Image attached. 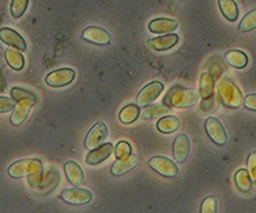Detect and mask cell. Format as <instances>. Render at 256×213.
Instances as JSON below:
<instances>
[{
    "label": "cell",
    "mask_w": 256,
    "mask_h": 213,
    "mask_svg": "<svg viewBox=\"0 0 256 213\" xmlns=\"http://www.w3.org/2000/svg\"><path fill=\"white\" fill-rule=\"evenodd\" d=\"M35 104L36 102L30 100L20 101L12 114V118H10L12 124H14V126H20V124H24L25 120H26V118H28V115H30V108H32V106H35Z\"/></svg>",
    "instance_id": "cell-16"
},
{
    "label": "cell",
    "mask_w": 256,
    "mask_h": 213,
    "mask_svg": "<svg viewBox=\"0 0 256 213\" xmlns=\"http://www.w3.org/2000/svg\"><path fill=\"white\" fill-rule=\"evenodd\" d=\"M245 108H248L250 111H256V93L248 94L244 98Z\"/></svg>",
    "instance_id": "cell-33"
},
{
    "label": "cell",
    "mask_w": 256,
    "mask_h": 213,
    "mask_svg": "<svg viewBox=\"0 0 256 213\" xmlns=\"http://www.w3.org/2000/svg\"><path fill=\"white\" fill-rule=\"evenodd\" d=\"M218 206H219V201L216 196H206L201 204V213H218Z\"/></svg>",
    "instance_id": "cell-29"
},
{
    "label": "cell",
    "mask_w": 256,
    "mask_h": 213,
    "mask_svg": "<svg viewBox=\"0 0 256 213\" xmlns=\"http://www.w3.org/2000/svg\"><path fill=\"white\" fill-rule=\"evenodd\" d=\"M226 61L234 68H245L248 64V57L241 50H230L224 56Z\"/></svg>",
    "instance_id": "cell-21"
},
{
    "label": "cell",
    "mask_w": 256,
    "mask_h": 213,
    "mask_svg": "<svg viewBox=\"0 0 256 213\" xmlns=\"http://www.w3.org/2000/svg\"><path fill=\"white\" fill-rule=\"evenodd\" d=\"M201 98L200 93L196 89H186L180 86H174L168 92L166 97L164 98V104L176 108H190L198 104Z\"/></svg>",
    "instance_id": "cell-2"
},
{
    "label": "cell",
    "mask_w": 256,
    "mask_h": 213,
    "mask_svg": "<svg viewBox=\"0 0 256 213\" xmlns=\"http://www.w3.org/2000/svg\"><path fill=\"white\" fill-rule=\"evenodd\" d=\"M75 79V71L71 68H61L50 72L46 76V83L50 88H64Z\"/></svg>",
    "instance_id": "cell-8"
},
{
    "label": "cell",
    "mask_w": 256,
    "mask_h": 213,
    "mask_svg": "<svg viewBox=\"0 0 256 213\" xmlns=\"http://www.w3.org/2000/svg\"><path fill=\"white\" fill-rule=\"evenodd\" d=\"M114 152V146L111 142H106L102 147L96 148L93 151H90L86 156V164L88 165H98L107 160L110 155Z\"/></svg>",
    "instance_id": "cell-15"
},
{
    "label": "cell",
    "mask_w": 256,
    "mask_h": 213,
    "mask_svg": "<svg viewBox=\"0 0 256 213\" xmlns=\"http://www.w3.org/2000/svg\"><path fill=\"white\" fill-rule=\"evenodd\" d=\"M14 108H16V102H14L12 98L0 96V114L8 112V111H14Z\"/></svg>",
    "instance_id": "cell-32"
},
{
    "label": "cell",
    "mask_w": 256,
    "mask_h": 213,
    "mask_svg": "<svg viewBox=\"0 0 256 213\" xmlns=\"http://www.w3.org/2000/svg\"><path fill=\"white\" fill-rule=\"evenodd\" d=\"M205 129H206L208 136L210 137V140H212L214 144H218V146H224L227 142V132L219 119L214 118V116H210V118L206 119V122H205Z\"/></svg>",
    "instance_id": "cell-7"
},
{
    "label": "cell",
    "mask_w": 256,
    "mask_h": 213,
    "mask_svg": "<svg viewBox=\"0 0 256 213\" xmlns=\"http://www.w3.org/2000/svg\"><path fill=\"white\" fill-rule=\"evenodd\" d=\"M10 94H12V98L14 101H20L22 100H30V101H34L36 102V96L34 93H30L28 90L25 89H21V88H12V92H10Z\"/></svg>",
    "instance_id": "cell-27"
},
{
    "label": "cell",
    "mask_w": 256,
    "mask_h": 213,
    "mask_svg": "<svg viewBox=\"0 0 256 213\" xmlns=\"http://www.w3.org/2000/svg\"><path fill=\"white\" fill-rule=\"evenodd\" d=\"M66 170V178L70 180V183L74 184L75 187H79L84 183V173L82 170V168L78 165L76 162L74 160H68L64 166Z\"/></svg>",
    "instance_id": "cell-17"
},
{
    "label": "cell",
    "mask_w": 256,
    "mask_h": 213,
    "mask_svg": "<svg viewBox=\"0 0 256 213\" xmlns=\"http://www.w3.org/2000/svg\"><path fill=\"white\" fill-rule=\"evenodd\" d=\"M256 28V10H252L248 14H245V17L242 18V21L240 22L238 30L241 32H250V30H255Z\"/></svg>",
    "instance_id": "cell-26"
},
{
    "label": "cell",
    "mask_w": 256,
    "mask_h": 213,
    "mask_svg": "<svg viewBox=\"0 0 256 213\" xmlns=\"http://www.w3.org/2000/svg\"><path fill=\"white\" fill-rule=\"evenodd\" d=\"M82 38L84 40L94 43V44H100V46H108L112 42V36L106 28L96 26V25L84 28V30L82 32Z\"/></svg>",
    "instance_id": "cell-6"
},
{
    "label": "cell",
    "mask_w": 256,
    "mask_h": 213,
    "mask_svg": "<svg viewBox=\"0 0 256 213\" xmlns=\"http://www.w3.org/2000/svg\"><path fill=\"white\" fill-rule=\"evenodd\" d=\"M4 57H6L7 64L12 66V70L20 71V70H22V68H24L25 60L21 52H18V50H16V48H7L6 52H4Z\"/></svg>",
    "instance_id": "cell-20"
},
{
    "label": "cell",
    "mask_w": 256,
    "mask_h": 213,
    "mask_svg": "<svg viewBox=\"0 0 256 213\" xmlns=\"http://www.w3.org/2000/svg\"><path fill=\"white\" fill-rule=\"evenodd\" d=\"M115 156H116V160H125L128 156H130L132 155V147L129 142H120L116 144V147H115Z\"/></svg>",
    "instance_id": "cell-30"
},
{
    "label": "cell",
    "mask_w": 256,
    "mask_h": 213,
    "mask_svg": "<svg viewBox=\"0 0 256 213\" xmlns=\"http://www.w3.org/2000/svg\"><path fill=\"white\" fill-rule=\"evenodd\" d=\"M222 14L228 20V21H236L238 18V7L237 3L232 0H220L219 2Z\"/></svg>",
    "instance_id": "cell-24"
},
{
    "label": "cell",
    "mask_w": 256,
    "mask_h": 213,
    "mask_svg": "<svg viewBox=\"0 0 256 213\" xmlns=\"http://www.w3.org/2000/svg\"><path fill=\"white\" fill-rule=\"evenodd\" d=\"M179 22L172 18H155L148 24L150 32L152 34H161V35H170L178 30Z\"/></svg>",
    "instance_id": "cell-12"
},
{
    "label": "cell",
    "mask_w": 256,
    "mask_h": 213,
    "mask_svg": "<svg viewBox=\"0 0 256 213\" xmlns=\"http://www.w3.org/2000/svg\"><path fill=\"white\" fill-rule=\"evenodd\" d=\"M140 112H142L140 106H137V104H129L125 108H122V111L120 114V120L125 124H133L140 116Z\"/></svg>",
    "instance_id": "cell-23"
},
{
    "label": "cell",
    "mask_w": 256,
    "mask_h": 213,
    "mask_svg": "<svg viewBox=\"0 0 256 213\" xmlns=\"http://www.w3.org/2000/svg\"><path fill=\"white\" fill-rule=\"evenodd\" d=\"M236 184H237L240 191H242V192L250 191V188H252V180H250V172L246 169H240L238 172L236 173Z\"/></svg>",
    "instance_id": "cell-25"
},
{
    "label": "cell",
    "mask_w": 256,
    "mask_h": 213,
    "mask_svg": "<svg viewBox=\"0 0 256 213\" xmlns=\"http://www.w3.org/2000/svg\"><path fill=\"white\" fill-rule=\"evenodd\" d=\"M0 40L8 44V46H12V48H16L18 52L26 50V43H25L24 38L20 35L17 30H12V28H2L0 30Z\"/></svg>",
    "instance_id": "cell-11"
},
{
    "label": "cell",
    "mask_w": 256,
    "mask_h": 213,
    "mask_svg": "<svg viewBox=\"0 0 256 213\" xmlns=\"http://www.w3.org/2000/svg\"><path fill=\"white\" fill-rule=\"evenodd\" d=\"M156 128H158V130L161 132V133L169 134V133H173V132H176L179 129L180 120L174 115H168V116H164V118L158 120Z\"/></svg>",
    "instance_id": "cell-19"
},
{
    "label": "cell",
    "mask_w": 256,
    "mask_h": 213,
    "mask_svg": "<svg viewBox=\"0 0 256 213\" xmlns=\"http://www.w3.org/2000/svg\"><path fill=\"white\" fill-rule=\"evenodd\" d=\"M61 198L71 205H86L93 200V196L89 190L79 188V187H74V188H66L61 192Z\"/></svg>",
    "instance_id": "cell-9"
},
{
    "label": "cell",
    "mask_w": 256,
    "mask_h": 213,
    "mask_svg": "<svg viewBox=\"0 0 256 213\" xmlns=\"http://www.w3.org/2000/svg\"><path fill=\"white\" fill-rule=\"evenodd\" d=\"M256 166V151L250 152V155L248 156V170L254 169Z\"/></svg>",
    "instance_id": "cell-34"
},
{
    "label": "cell",
    "mask_w": 256,
    "mask_h": 213,
    "mask_svg": "<svg viewBox=\"0 0 256 213\" xmlns=\"http://www.w3.org/2000/svg\"><path fill=\"white\" fill-rule=\"evenodd\" d=\"M108 136V126L104 122L96 124L88 133L86 140H84V147L89 151H93L96 148L102 147V142H106Z\"/></svg>",
    "instance_id": "cell-4"
},
{
    "label": "cell",
    "mask_w": 256,
    "mask_h": 213,
    "mask_svg": "<svg viewBox=\"0 0 256 213\" xmlns=\"http://www.w3.org/2000/svg\"><path fill=\"white\" fill-rule=\"evenodd\" d=\"M148 166L154 169L155 172L160 173L164 178H176L179 173V168L173 162L165 156H152L148 160Z\"/></svg>",
    "instance_id": "cell-5"
},
{
    "label": "cell",
    "mask_w": 256,
    "mask_h": 213,
    "mask_svg": "<svg viewBox=\"0 0 256 213\" xmlns=\"http://www.w3.org/2000/svg\"><path fill=\"white\" fill-rule=\"evenodd\" d=\"M30 4L28 0H12V4H10V12L14 18L22 17V14L26 10V7Z\"/></svg>",
    "instance_id": "cell-28"
},
{
    "label": "cell",
    "mask_w": 256,
    "mask_h": 213,
    "mask_svg": "<svg viewBox=\"0 0 256 213\" xmlns=\"http://www.w3.org/2000/svg\"><path fill=\"white\" fill-rule=\"evenodd\" d=\"M162 90H164V84L161 82L148 83L144 89L140 90V93L137 96V106H150L151 102H154L158 98V96L161 94Z\"/></svg>",
    "instance_id": "cell-10"
},
{
    "label": "cell",
    "mask_w": 256,
    "mask_h": 213,
    "mask_svg": "<svg viewBox=\"0 0 256 213\" xmlns=\"http://www.w3.org/2000/svg\"><path fill=\"white\" fill-rule=\"evenodd\" d=\"M220 101L228 108H240L244 104V96L241 90L232 82V80H223L218 88Z\"/></svg>",
    "instance_id": "cell-3"
},
{
    "label": "cell",
    "mask_w": 256,
    "mask_h": 213,
    "mask_svg": "<svg viewBox=\"0 0 256 213\" xmlns=\"http://www.w3.org/2000/svg\"><path fill=\"white\" fill-rule=\"evenodd\" d=\"M138 162H140L138 155L132 154L130 156H128L125 160H116L112 165V168H111V173H112L114 176H124L126 173L133 170L138 165Z\"/></svg>",
    "instance_id": "cell-14"
},
{
    "label": "cell",
    "mask_w": 256,
    "mask_h": 213,
    "mask_svg": "<svg viewBox=\"0 0 256 213\" xmlns=\"http://www.w3.org/2000/svg\"><path fill=\"white\" fill-rule=\"evenodd\" d=\"M212 94H214V78L210 76V74L205 72L200 79V96L204 100H209Z\"/></svg>",
    "instance_id": "cell-22"
},
{
    "label": "cell",
    "mask_w": 256,
    "mask_h": 213,
    "mask_svg": "<svg viewBox=\"0 0 256 213\" xmlns=\"http://www.w3.org/2000/svg\"><path fill=\"white\" fill-rule=\"evenodd\" d=\"M190 154V138L184 133H180L173 142V155L178 162H184Z\"/></svg>",
    "instance_id": "cell-13"
},
{
    "label": "cell",
    "mask_w": 256,
    "mask_h": 213,
    "mask_svg": "<svg viewBox=\"0 0 256 213\" xmlns=\"http://www.w3.org/2000/svg\"><path fill=\"white\" fill-rule=\"evenodd\" d=\"M8 176L12 178H28V184L38 188L43 180V164L39 160H20L8 168Z\"/></svg>",
    "instance_id": "cell-1"
},
{
    "label": "cell",
    "mask_w": 256,
    "mask_h": 213,
    "mask_svg": "<svg viewBox=\"0 0 256 213\" xmlns=\"http://www.w3.org/2000/svg\"><path fill=\"white\" fill-rule=\"evenodd\" d=\"M250 172V180L252 182H255L256 183V166L254 168V169H250V170H248Z\"/></svg>",
    "instance_id": "cell-35"
},
{
    "label": "cell",
    "mask_w": 256,
    "mask_h": 213,
    "mask_svg": "<svg viewBox=\"0 0 256 213\" xmlns=\"http://www.w3.org/2000/svg\"><path fill=\"white\" fill-rule=\"evenodd\" d=\"M169 111V106H152L151 108H147L143 112L144 118H152L155 115H162V114H166Z\"/></svg>",
    "instance_id": "cell-31"
},
{
    "label": "cell",
    "mask_w": 256,
    "mask_h": 213,
    "mask_svg": "<svg viewBox=\"0 0 256 213\" xmlns=\"http://www.w3.org/2000/svg\"><path fill=\"white\" fill-rule=\"evenodd\" d=\"M179 42V36L176 34H170V35H162L160 38H154L150 40V46L156 50V52H165L172 48L174 44H178Z\"/></svg>",
    "instance_id": "cell-18"
}]
</instances>
